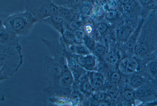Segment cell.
<instances>
[{"instance_id": "cell-8", "label": "cell", "mask_w": 157, "mask_h": 106, "mask_svg": "<svg viewBox=\"0 0 157 106\" xmlns=\"http://www.w3.org/2000/svg\"><path fill=\"white\" fill-rule=\"evenodd\" d=\"M145 18L142 16L140 19L138 24L130 36L125 41V46L133 55V50L137 43L142 27L144 22Z\"/></svg>"}, {"instance_id": "cell-14", "label": "cell", "mask_w": 157, "mask_h": 106, "mask_svg": "<svg viewBox=\"0 0 157 106\" xmlns=\"http://www.w3.org/2000/svg\"><path fill=\"white\" fill-rule=\"evenodd\" d=\"M104 84L103 79L99 76H96L92 79L91 85L95 89H100L103 87Z\"/></svg>"}, {"instance_id": "cell-34", "label": "cell", "mask_w": 157, "mask_h": 106, "mask_svg": "<svg viewBox=\"0 0 157 106\" xmlns=\"http://www.w3.org/2000/svg\"><path fill=\"white\" fill-rule=\"evenodd\" d=\"M152 0H140L141 3L143 5H147L150 3Z\"/></svg>"}, {"instance_id": "cell-21", "label": "cell", "mask_w": 157, "mask_h": 106, "mask_svg": "<svg viewBox=\"0 0 157 106\" xmlns=\"http://www.w3.org/2000/svg\"><path fill=\"white\" fill-rule=\"evenodd\" d=\"M77 53L80 55H86L89 53V51L86 47L84 46H79L76 47Z\"/></svg>"}, {"instance_id": "cell-5", "label": "cell", "mask_w": 157, "mask_h": 106, "mask_svg": "<svg viewBox=\"0 0 157 106\" xmlns=\"http://www.w3.org/2000/svg\"><path fill=\"white\" fill-rule=\"evenodd\" d=\"M135 91L136 100L142 103L157 100V81L152 79Z\"/></svg>"}, {"instance_id": "cell-7", "label": "cell", "mask_w": 157, "mask_h": 106, "mask_svg": "<svg viewBox=\"0 0 157 106\" xmlns=\"http://www.w3.org/2000/svg\"><path fill=\"white\" fill-rule=\"evenodd\" d=\"M41 23L48 25L63 35L66 28V22L59 13L42 21Z\"/></svg>"}, {"instance_id": "cell-17", "label": "cell", "mask_w": 157, "mask_h": 106, "mask_svg": "<svg viewBox=\"0 0 157 106\" xmlns=\"http://www.w3.org/2000/svg\"><path fill=\"white\" fill-rule=\"evenodd\" d=\"M137 5V3L136 1L134 0H129L124 5L123 9L125 11L129 12L133 10Z\"/></svg>"}, {"instance_id": "cell-20", "label": "cell", "mask_w": 157, "mask_h": 106, "mask_svg": "<svg viewBox=\"0 0 157 106\" xmlns=\"http://www.w3.org/2000/svg\"><path fill=\"white\" fill-rule=\"evenodd\" d=\"M107 94L110 97L115 98L119 94L118 90L116 87H112L108 91Z\"/></svg>"}, {"instance_id": "cell-33", "label": "cell", "mask_w": 157, "mask_h": 106, "mask_svg": "<svg viewBox=\"0 0 157 106\" xmlns=\"http://www.w3.org/2000/svg\"><path fill=\"white\" fill-rule=\"evenodd\" d=\"M102 0H92V3L94 6H99Z\"/></svg>"}, {"instance_id": "cell-1", "label": "cell", "mask_w": 157, "mask_h": 106, "mask_svg": "<svg viewBox=\"0 0 157 106\" xmlns=\"http://www.w3.org/2000/svg\"><path fill=\"white\" fill-rule=\"evenodd\" d=\"M155 10L149 12L145 19L133 50V55L143 58L157 51V21Z\"/></svg>"}, {"instance_id": "cell-10", "label": "cell", "mask_w": 157, "mask_h": 106, "mask_svg": "<svg viewBox=\"0 0 157 106\" xmlns=\"http://www.w3.org/2000/svg\"><path fill=\"white\" fill-rule=\"evenodd\" d=\"M58 6H62L72 9L76 12V9L81 5L84 0H52Z\"/></svg>"}, {"instance_id": "cell-24", "label": "cell", "mask_w": 157, "mask_h": 106, "mask_svg": "<svg viewBox=\"0 0 157 106\" xmlns=\"http://www.w3.org/2000/svg\"><path fill=\"white\" fill-rule=\"evenodd\" d=\"M117 15V12L114 10H109L106 15V18L108 20H113L115 19Z\"/></svg>"}, {"instance_id": "cell-19", "label": "cell", "mask_w": 157, "mask_h": 106, "mask_svg": "<svg viewBox=\"0 0 157 106\" xmlns=\"http://www.w3.org/2000/svg\"><path fill=\"white\" fill-rule=\"evenodd\" d=\"M86 65L85 67L88 68L92 69L95 66V60L94 58L91 55H88L85 57Z\"/></svg>"}, {"instance_id": "cell-13", "label": "cell", "mask_w": 157, "mask_h": 106, "mask_svg": "<svg viewBox=\"0 0 157 106\" xmlns=\"http://www.w3.org/2000/svg\"><path fill=\"white\" fill-rule=\"evenodd\" d=\"M123 96L124 100L130 105H135L136 101L135 90L127 86L124 91Z\"/></svg>"}, {"instance_id": "cell-26", "label": "cell", "mask_w": 157, "mask_h": 106, "mask_svg": "<svg viewBox=\"0 0 157 106\" xmlns=\"http://www.w3.org/2000/svg\"><path fill=\"white\" fill-rule=\"evenodd\" d=\"M89 76L87 74H83L81 75L78 79V81L81 84L89 81Z\"/></svg>"}, {"instance_id": "cell-4", "label": "cell", "mask_w": 157, "mask_h": 106, "mask_svg": "<svg viewBox=\"0 0 157 106\" xmlns=\"http://www.w3.org/2000/svg\"><path fill=\"white\" fill-rule=\"evenodd\" d=\"M146 66L142 58L132 55L126 57L121 60L119 62L118 67L123 74L129 76L141 72Z\"/></svg>"}, {"instance_id": "cell-29", "label": "cell", "mask_w": 157, "mask_h": 106, "mask_svg": "<svg viewBox=\"0 0 157 106\" xmlns=\"http://www.w3.org/2000/svg\"><path fill=\"white\" fill-rule=\"evenodd\" d=\"M77 61L80 66L85 67L86 65L85 57L81 56H78L77 57Z\"/></svg>"}, {"instance_id": "cell-15", "label": "cell", "mask_w": 157, "mask_h": 106, "mask_svg": "<svg viewBox=\"0 0 157 106\" xmlns=\"http://www.w3.org/2000/svg\"><path fill=\"white\" fill-rule=\"evenodd\" d=\"M106 58L109 62L113 64H116L119 61L120 59L119 54L114 52L109 53L106 56Z\"/></svg>"}, {"instance_id": "cell-3", "label": "cell", "mask_w": 157, "mask_h": 106, "mask_svg": "<svg viewBox=\"0 0 157 106\" xmlns=\"http://www.w3.org/2000/svg\"><path fill=\"white\" fill-rule=\"evenodd\" d=\"M25 11L41 23L42 21L58 13L59 6L52 0H26Z\"/></svg>"}, {"instance_id": "cell-35", "label": "cell", "mask_w": 157, "mask_h": 106, "mask_svg": "<svg viewBox=\"0 0 157 106\" xmlns=\"http://www.w3.org/2000/svg\"><path fill=\"white\" fill-rule=\"evenodd\" d=\"M107 1L109 2L113 1H115V0H107Z\"/></svg>"}, {"instance_id": "cell-12", "label": "cell", "mask_w": 157, "mask_h": 106, "mask_svg": "<svg viewBox=\"0 0 157 106\" xmlns=\"http://www.w3.org/2000/svg\"><path fill=\"white\" fill-rule=\"evenodd\" d=\"M137 25L132 27L126 26L121 28L117 33L119 39L121 41H125L135 30Z\"/></svg>"}, {"instance_id": "cell-22", "label": "cell", "mask_w": 157, "mask_h": 106, "mask_svg": "<svg viewBox=\"0 0 157 106\" xmlns=\"http://www.w3.org/2000/svg\"><path fill=\"white\" fill-rule=\"evenodd\" d=\"M80 8L81 13L85 15H89L90 14L91 9L89 5L87 4H84L82 5Z\"/></svg>"}, {"instance_id": "cell-30", "label": "cell", "mask_w": 157, "mask_h": 106, "mask_svg": "<svg viewBox=\"0 0 157 106\" xmlns=\"http://www.w3.org/2000/svg\"><path fill=\"white\" fill-rule=\"evenodd\" d=\"M105 51V47L102 46H98L96 48L97 53L100 55H101L104 54Z\"/></svg>"}, {"instance_id": "cell-9", "label": "cell", "mask_w": 157, "mask_h": 106, "mask_svg": "<svg viewBox=\"0 0 157 106\" xmlns=\"http://www.w3.org/2000/svg\"><path fill=\"white\" fill-rule=\"evenodd\" d=\"M1 42L3 45L6 46L16 45L17 42L21 36L14 34L6 30L1 23Z\"/></svg>"}, {"instance_id": "cell-25", "label": "cell", "mask_w": 157, "mask_h": 106, "mask_svg": "<svg viewBox=\"0 0 157 106\" xmlns=\"http://www.w3.org/2000/svg\"><path fill=\"white\" fill-rule=\"evenodd\" d=\"M108 26L106 24L104 23L99 24L97 26V29L101 33L105 32L107 30Z\"/></svg>"}, {"instance_id": "cell-32", "label": "cell", "mask_w": 157, "mask_h": 106, "mask_svg": "<svg viewBox=\"0 0 157 106\" xmlns=\"http://www.w3.org/2000/svg\"><path fill=\"white\" fill-rule=\"evenodd\" d=\"M102 9L100 6H94L93 11L94 14L99 15L100 14L102 11Z\"/></svg>"}, {"instance_id": "cell-31", "label": "cell", "mask_w": 157, "mask_h": 106, "mask_svg": "<svg viewBox=\"0 0 157 106\" xmlns=\"http://www.w3.org/2000/svg\"><path fill=\"white\" fill-rule=\"evenodd\" d=\"M83 28L85 32L88 34L91 33L93 30L92 26L89 24L85 25L84 26Z\"/></svg>"}, {"instance_id": "cell-27", "label": "cell", "mask_w": 157, "mask_h": 106, "mask_svg": "<svg viewBox=\"0 0 157 106\" xmlns=\"http://www.w3.org/2000/svg\"><path fill=\"white\" fill-rule=\"evenodd\" d=\"M105 95L103 93H99L94 96L95 99L97 101L102 102L105 98Z\"/></svg>"}, {"instance_id": "cell-18", "label": "cell", "mask_w": 157, "mask_h": 106, "mask_svg": "<svg viewBox=\"0 0 157 106\" xmlns=\"http://www.w3.org/2000/svg\"><path fill=\"white\" fill-rule=\"evenodd\" d=\"M119 72H115L112 73L110 76V81L114 84H117L120 82L122 77Z\"/></svg>"}, {"instance_id": "cell-6", "label": "cell", "mask_w": 157, "mask_h": 106, "mask_svg": "<svg viewBox=\"0 0 157 106\" xmlns=\"http://www.w3.org/2000/svg\"><path fill=\"white\" fill-rule=\"evenodd\" d=\"M127 77L128 86L135 90L152 79L144 70Z\"/></svg>"}, {"instance_id": "cell-11", "label": "cell", "mask_w": 157, "mask_h": 106, "mask_svg": "<svg viewBox=\"0 0 157 106\" xmlns=\"http://www.w3.org/2000/svg\"><path fill=\"white\" fill-rule=\"evenodd\" d=\"M143 70L152 79L157 81V57L148 62Z\"/></svg>"}, {"instance_id": "cell-16", "label": "cell", "mask_w": 157, "mask_h": 106, "mask_svg": "<svg viewBox=\"0 0 157 106\" xmlns=\"http://www.w3.org/2000/svg\"><path fill=\"white\" fill-rule=\"evenodd\" d=\"M75 39L78 43H82L84 42L85 38V34L84 32L80 29H77L74 32Z\"/></svg>"}, {"instance_id": "cell-2", "label": "cell", "mask_w": 157, "mask_h": 106, "mask_svg": "<svg viewBox=\"0 0 157 106\" xmlns=\"http://www.w3.org/2000/svg\"><path fill=\"white\" fill-rule=\"evenodd\" d=\"M37 22L32 15L25 11L15 13L1 20V23L6 30L20 36L28 35Z\"/></svg>"}, {"instance_id": "cell-28", "label": "cell", "mask_w": 157, "mask_h": 106, "mask_svg": "<svg viewBox=\"0 0 157 106\" xmlns=\"http://www.w3.org/2000/svg\"><path fill=\"white\" fill-rule=\"evenodd\" d=\"M91 84L89 81L85 82L82 84L81 89L83 92H86L91 86Z\"/></svg>"}, {"instance_id": "cell-23", "label": "cell", "mask_w": 157, "mask_h": 106, "mask_svg": "<svg viewBox=\"0 0 157 106\" xmlns=\"http://www.w3.org/2000/svg\"><path fill=\"white\" fill-rule=\"evenodd\" d=\"M84 42L87 47L89 49H92L95 46V43L93 40L88 37H85Z\"/></svg>"}]
</instances>
